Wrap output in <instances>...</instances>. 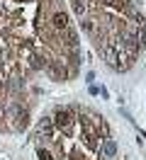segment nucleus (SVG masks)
<instances>
[{
	"label": "nucleus",
	"instance_id": "1",
	"mask_svg": "<svg viewBox=\"0 0 146 160\" xmlns=\"http://www.w3.org/2000/svg\"><path fill=\"white\" fill-rule=\"evenodd\" d=\"M73 121H76V114H73V109H58L56 117H54V124H56L61 131H68L71 126H73Z\"/></svg>",
	"mask_w": 146,
	"mask_h": 160
},
{
	"label": "nucleus",
	"instance_id": "2",
	"mask_svg": "<svg viewBox=\"0 0 146 160\" xmlns=\"http://www.w3.org/2000/svg\"><path fill=\"white\" fill-rule=\"evenodd\" d=\"M51 29L56 32V34H61L63 29H68V12L66 10L56 8V10L51 12Z\"/></svg>",
	"mask_w": 146,
	"mask_h": 160
},
{
	"label": "nucleus",
	"instance_id": "3",
	"mask_svg": "<svg viewBox=\"0 0 146 160\" xmlns=\"http://www.w3.org/2000/svg\"><path fill=\"white\" fill-rule=\"evenodd\" d=\"M51 126H54V119H51V117H44V119L39 121V133L51 138Z\"/></svg>",
	"mask_w": 146,
	"mask_h": 160
},
{
	"label": "nucleus",
	"instance_id": "4",
	"mask_svg": "<svg viewBox=\"0 0 146 160\" xmlns=\"http://www.w3.org/2000/svg\"><path fill=\"white\" fill-rule=\"evenodd\" d=\"M102 153H105L107 158H112V155L117 153V143H115V141H105V146H102Z\"/></svg>",
	"mask_w": 146,
	"mask_h": 160
},
{
	"label": "nucleus",
	"instance_id": "5",
	"mask_svg": "<svg viewBox=\"0 0 146 160\" xmlns=\"http://www.w3.org/2000/svg\"><path fill=\"white\" fill-rule=\"evenodd\" d=\"M37 158L39 160H54V155H51L46 148H37Z\"/></svg>",
	"mask_w": 146,
	"mask_h": 160
}]
</instances>
